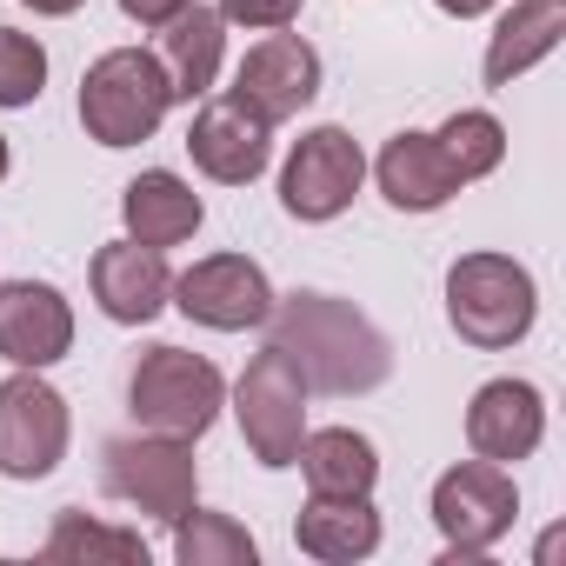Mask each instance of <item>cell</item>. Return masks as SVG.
Returning <instances> with one entry per match:
<instances>
[{"mask_svg": "<svg viewBox=\"0 0 566 566\" xmlns=\"http://www.w3.org/2000/svg\"><path fill=\"white\" fill-rule=\"evenodd\" d=\"M260 327H273L266 347H280V354L294 360V374H301L307 387H321V394H374V387L394 374L387 334H380L360 307H347V301H334V294L273 301V314H266Z\"/></svg>", "mask_w": 566, "mask_h": 566, "instance_id": "1", "label": "cell"}, {"mask_svg": "<svg viewBox=\"0 0 566 566\" xmlns=\"http://www.w3.org/2000/svg\"><path fill=\"white\" fill-rule=\"evenodd\" d=\"M539 314V294H533V273L506 253H460L453 273H447V321L467 347L480 354H500L513 340H526Z\"/></svg>", "mask_w": 566, "mask_h": 566, "instance_id": "2", "label": "cell"}, {"mask_svg": "<svg viewBox=\"0 0 566 566\" xmlns=\"http://www.w3.org/2000/svg\"><path fill=\"white\" fill-rule=\"evenodd\" d=\"M167 107H174V94L147 48H114L81 81V127L101 147H140L167 120Z\"/></svg>", "mask_w": 566, "mask_h": 566, "instance_id": "3", "label": "cell"}, {"mask_svg": "<svg viewBox=\"0 0 566 566\" xmlns=\"http://www.w3.org/2000/svg\"><path fill=\"white\" fill-rule=\"evenodd\" d=\"M227 400V380L213 360L187 354V347H147L134 380H127V407L147 433H174V440H200L213 427Z\"/></svg>", "mask_w": 566, "mask_h": 566, "instance_id": "4", "label": "cell"}, {"mask_svg": "<svg viewBox=\"0 0 566 566\" xmlns=\"http://www.w3.org/2000/svg\"><path fill=\"white\" fill-rule=\"evenodd\" d=\"M233 413H240V433H247V453L260 467H294L301 440H307V380L294 374V360L266 347L253 354V367L240 374L233 387Z\"/></svg>", "mask_w": 566, "mask_h": 566, "instance_id": "5", "label": "cell"}, {"mask_svg": "<svg viewBox=\"0 0 566 566\" xmlns=\"http://www.w3.org/2000/svg\"><path fill=\"white\" fill-rule=\"evenodd\" d=\"M101 486L154 520H180L200 493V467H193V440H174V433H134V440H107V467H101Z\"/></svg>", "mask_w": 566, "mask_h": 566, "instance_id": "6", "label": "cell"}, {"mask_svg": "<svg viewBox=\"0 0 566 566\" xmlns=\"http://www.w3.org/2000/svg\"><path fill=\"white\" fill-rule=\"evenodd\" d=\"M513 513H520L513 473L493 467V460H460V467L440 473V486H433V526L447 533V559H473V553H486L493 539H506Z\"/></svg>", "mask_w": 566, "mask_h": 566, "instance_id": "7", "label": "cell"}, {"mask_svg": "<svg viewBox=\"0 0 566 566\" xmlns=\"http://www.w3.org/2000/svg\"><path fill=\"white\" fill-rule=\"evenodd\" d=\"M367 180V154L347 127H314L294 140L287 167H280V207H287L294 220H334L354 207Z\"/></svg>", "mask_w": 566, "mask_h": 566, "instance_id": "8", "label": "cell"}, {"mask_svg": "<svg viewBox=\"0 0 566 566\" xmlns=\"http://www.w3.org/2000/svg\"><path fill=\"white\" fill-rule=\"evenodd\" d=\"M67 453V400L21 367L14 380H0V473L8 480H48Z\"/></svg>", "mask_w": 566, "mask_h": 566, "instance_id": "9", "label": "cell"}, {"mask_svg": "<svg viewBox=\"0 0 566 566\" xmlns=\"http://www.w3.org/2000/svg\"><path fill=\"white\" fill-rule=\"evenodd\" d=\"M187 321L213 327V334H240V327H260L273 314V287H266V273L247 260V253H213V260H193L180 280H174V294H167Z\"/></svg>", "mask_w": 566, "mask_h": 566, "instance_id": "10", "label": "cell"}, {"mask_svg": "<svg viewBox=\"0 0 566 566\" xmlns=\"http://www.w3.org/2000/svg\"><path fill=\"white\" fill-rule=\"evenodd\" d=\"M321 94V54L301 34H266L260 48H247V61L233 67V101L247 114H260L266 127L294 120L307 101Z\"/></svg>", "mask_w": 566, "mask_h": 566, "instance_id": "11", "label": "cell"}, {"mask_svg": "<svg viewBox=\"0 0 566 566\" xmlns=\"http://www.w3.org/2000/svg\"><path fill=\"white\" fill-rule=\"evenodd\" d=\"M187 154H193V167H200L207 180H220V187H247V180L266 174L273 127H266L260 114H247V107L227 94V101H207V107L193 114V127H187Z\"/></svg>", "mask_w": 566, "mask_h": 566, "instance_id": "12", "label": "cell"}, {"mask_svg": "<svg viewBox=\"0 0 566 566\" xmlns=\"http://www.w3.org/2000/svg\"><path fill=\"white\" fill-rule=\"evenodd\" d=\"M74 347V307L48 280H8L0 287V354L14 367H54Z\"/></svg>", "mask_w": 566, "mask_h": 566, "instance_id": "13", "label": "cell"}, {"mask_svg": "<svg viewBox=\"0 0 566 566\" xmlns=\"http://www.w3.org/2000/svg\"><path fill=\"white\" fill-rule=\"evenodd\" d=\"M539 433H546V400H539V387H526V380H486V387L473 394V407H467V440H473V453L493 460V467L526 460V453L539 447Z\"/></svg>", "mask_w": 566, "mask_h": 566, "instance_id": "14", "label": "cell"}, {"mask_svg": "<svg viewBox=\"0 0 566 566\" xmlns=\"http://www.w3.org/2000/svg\"><path fill=\"white\" fill-rule=\"evenodd\" d=\"M167 294H174V273H167L160 247L114 240V247L94 253V301H101L107 321L140 327V321H154V314L167 307Z\"/></svg>", "mask_w": 566, "mask_h": 566, "instance_id": "15", "label": "cell"}, {"mask_svg": "<svg viewBox=\"0 0 566 566\" xmlns=\"http://www.w3.org/2000/svg\"><path fill=\"white\" fill-rule=\"evenodd\" d=\"M154 34H160V41H154V61H160V74H167V94H174V101H200V94L213 87V74H220V54H227V21H220V8L187 0V8H180L174 21H160Z\"/></svg>", "mask_w": 566, "mask_h": 566, "instance_id": "16", "label": "cell"}, {"mask_svg": "<svg viewBox=\"0 0 566 566\" xmlns=\"http://www.w3.org/2000/svg\"><path fill=\"white\" fill-rule=\"evenodd\" d=\"M374 174H380V193H387L400 213H433V207H447V200L460 193V174L447 167V154H440L433 134H394V140L380 147Z\"/></svg>", "mask_w": 566, "mask_h": 566, "instance_id": "17", "label": "cell"}, {"mask_svg": "<svg viewBox=\"0 0 566 566\" xmlns=\"http://www.w3.org/2000/svg\"><path fill=\"white\" fill-rule=\"evenodd\" d=\"M294 539H301V553H314L327 566L367 559L380 546V513H374L367 493H314L294 520Z\"/></svg>", "mask_w": 566, "mask_h": 566, "instance_id": "18", "label": "cell"}, {"mask_svg": "<svg viewBox=\"0 0 566 566\" xmlns=\"http://www.w3.org/2000/svg\"><path fill=\"white\" fill-rule=\"evenodd\" d=\"M120 213H127V240H140V247H180V240H193V227H200V193H193L180 174L147 167L140 180H127Z\"/></svg>", "mask_w": 566, "mask_h": 566, "instance_id": "19", "label": "cell"}, {"mask_svg": "<svg viewBox=\"0 0 566 566\" xmlns=\"http://www.w3.org/2000/svg\"><path fill=\"white\" fill-rule=\"evenodd\" d=\"M566 34V0H513V14L493 28L486 41V81L513 87L533 61H546Z\"/></svg>", "mask_w": 566, "mask_h": 566, "instance_id": "20", "label": "cell"}, {"mask_svg": "<svg viewBox=\"0 0 566 566\" xmlns=\"http://www.w3.org/2000/svg\"><path fill=\"white\" fill-rule=\"evenodd\" d=\"M294 467L307 473L314 493H374V480H380L374 440L354 433V427H321V433H307L301 453H294Z\"/></svg>", "mask_w": 566, "mask_h": 566, "instance_id": "21", "label": "cell"}, {"mask_svg": "<svg viewBox=\"0 0 566 566\" xmlns=\"http://www.w3.org/2000/svg\"><path fill=\"white\" fill-rule=\"evenodd\" d=\"M41 559H54V566H147V539L127 533V526H101V520H87V513L67 506L54 520Z\"/></svg>", "mask_w": 566, "mask_h": 566, "instance_id": "22", "label": "cell"}, {"mask_svg": "<svg viewBox=\"0 0 566 566\" xmlns=\"http://www.w3.org/2000/svg\"><path fill=\"white\" fill-rule=\"evenodd\" d=\"M174 553H180V566H253L260 559V546L240 520L200 513V506H187L174 520Z\"/></svg>", "mask_w": 566, "mask_h": 566, "instance_id": "23", "label": "cell"}, {"mask_svg": "<svg viewBox=\"0 0 566 566\" xmlns=\"http://www.w3.org/2000/svg\"><path fill=\"white\" fill-rule=\"evenodd\" d=\"M440 154H447V167L460 174V187L467 180H480V174H493L500 160H506V127L493 120V114H480V107H467V114H453L440 134Z\"/></svg>", "mask_w": 566, "mask_h": 566, "instance_id": "24", "label": "cell"}, {"mask_svg": "<svg viewBox=\"0 0 566 566\" xmlns=\"http://www.w3.org/2000/svg\"><path fill=\"white\" fill-rule=\"evenodd\" d=\"M48 87V48L34 34L0 28V107H34Z\"/></svg>", "mask_w": 566, "mask_h": 566, "instance_id": "25", "label": "cell"}, {"mask_svg": "<svg viewBox=\"0 0 566 566\" xmlns=\"http://www.w3.org/2000/svg\"><path fill=\"white\" fill-rule=\"evenodd\" d=\"M301 14V0H220V21L233 28H287Z\"/></svg>", "mask_w": 566, "mask_h": 566, "instance_id": "26", "label": "cell"}, {"mask_svg": "<svg viewBox=\"0 0 566 566\" xmlns=\"http://www.w3.org/2000/svg\"><path fill=\"white\" fill-rule=\"evenodd\" d=\"M180 8H187V0H120V14L140 21V28H160V21H174Z\"/></svg>", "mask_w": 566, "mask_h": 566, "instance_id": "27", "label": "cell"}, {"mask_svg": "<svg viewBox=\"0 0 566 566\" xmlns=\"http://www.w3.org/2000/svg\"><path fill=\"white\" fill-rule=\"evenodd\" d=\"M440 14H453V21H473V14H486V8H500V0H433Z\"/></svg>", "mask_w": 566, "mask_h": 566, "instance_id": "28", "label": "cell"}, {"mask_svg": "<svg viewBox=\"0 0 566 566\" xmlns=\"http://www.w3.org/2000/svg\"><path fill=\"white\" fill-rule=\"evenodd\" d=\"M21 8H34V14H74L81 0H21Z\"/></svg>", "mask_w": 566, "mask_h": 566, "instance_id": "29", "label": "cell"}, {"mask_svg": "<svg viewBox=\"0 0 566 566\" xmlns=\"http://www.w3.org/2000/svg\"><path fill=\"white\" fill-rule=\"evenodd\" d=\"M0 180H8V140H0Z\"/></svg>", "mask_w": 566, "mask_h": 566, "instance_id": "30", "label": "cell"}]
</instances>
